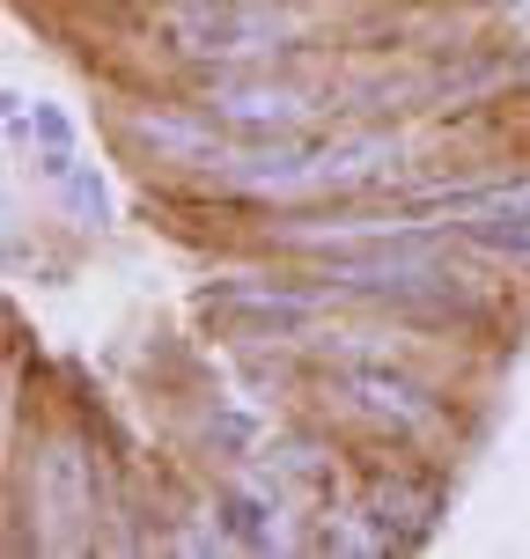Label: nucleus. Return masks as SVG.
Returning a JSON list of instances; mask_svg holds the SVG:
<instances>
[{
    "mask_svg": "<svg viewBox=\"0 0 530 559\" xmlns=\"http://www.w3.org/2000/svg\"><path fill=\"white\" fill-rule=\"evenodd\" d=\"M199 449L222 456V464H251L258 449H266V419L244 413L236 397H207L199 405Z\"/></svg>",
    "mask_w": 530,
    "mask_h": 559,
    "instance_id": "obj_3",
    "label": "nucleus"
},
{
    "mask_svg": "<svg viewBox=\"0 0 530 559\" xmlns=\"http://www.w3.org/2000/svg\"><path fill=\"white\" fill-rule=\"evenodd\" d=\"M45 192H52V206H59V222H67V228H82V236H104V228H111V192H104V169H96V163L74 155Z\"/></svg>",
    "mask_w": 530,
    "mask_h": 559,
    "instance_id": "obj_2",
    "label": "nucleus"
},
{
    "mask_svg": "<svg viewBox=\"0 0 530 559\" xmlns=\"http://www.w3.org/2000/svg\"><path fill=\"white\" fill-rule=\"evenodd\" d=\"M30 147H59V155H74V118L59 111V104H30Z\"/></svg>",
    "mask_w": 530,
    "mask_h": 559,
    "instance_id": "obj_4",
    "label": "nucleus"
},
{
    "mask_svg": "<svg viewBox=\"0 0 530 559\" xmlns=\"http://www.w3.org/2000/svg\"><path fill=\"white\" fill-rule=\"evenodd\" d=\"M118 140H126V155H140L148 169H192V177H207V163L228 147V133L199 111L185 88L163 96V104H126Z\"/></svg>",
    "mask_w": 530,
    "mask_h": 559,
    "instance_id": "obj_1",
    "label": "nucleus"
}]
</instances>
